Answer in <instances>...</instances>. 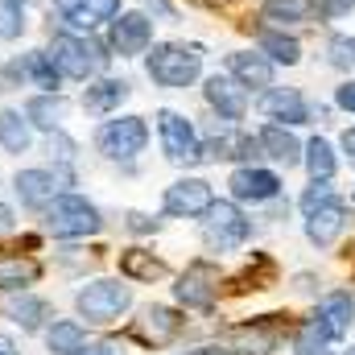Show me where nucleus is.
<instances>
[{
    "label": "nucleus",
    "instance_id": "obj_48",
    "mask_svg": "<svg viewBox=\"0 0 355 355\" xmlns=\"http://www.w3.org/2000/svg\"><path fill=\"white\" fill-rule=\"evenodd\" d=\"M347 355H355V347H352V352H347Z\"/></svg>",
    "mask_w": 355,
    "mask_h": 355
},
{
    "label": "nucleus",
    "instance_id": "obj_32",
    "mask_svg": "<svg viewBox=\"0 0 355 355\" xmlns=\"http://www.w3.org/2000/svg\"><path fill=\"white\" fill-rule=\"evenodd\" d=\"M302 162H306V170L310 178H335V149H331V141H322V137H314L306 149H302Z\"/></svg>",
    "mask_w": 355,
    "mask_h": 355
},
{
    "label": "nucleus",
    "instance_id": "obj_44",
    "mask_svg": "<svg viewBox=\"0 0 355 355\" xmlns=\"http://www.w3.org/2000/svg\"><path fill=\"white\" fill-rule=\"evenodd\" d=\"M12 227H17V211H12L8 202H0V236H4V232H12Z\"/></svg>",
    "mask_w": 355,
    "mask_h": 355
},
{
    "label": "nucleus",
    "instance_id": "obj_7",
    "mask_svg": "<svg viewBox=\"0 0 355 355\" xmlns=\"http://www.w3.org/2000/svg\"><path fill=\"white\" fill-rule=\"evenodd\" d=\"M75 186V166H29L12 174V190L21 198V207L29 211H46L54 202V194Z\"/></svg>",
    "mask_w": 355,
    "mask_h": 355
},
{
    "label": "nucleus",
    "instance_id": "obj_3",
    "mask_svg": "<svg viewBox=\"0 0 355 355\" xmlns=\"http://www.w3.org/2000/svg\"><path fill=\"white\" fill-rule=\"evenodd\" d=\"M42 223H46V232L54 240H87V236H99L103 232L99 207L91 202L87 194H79V190L54 194V202L42 211Z\"/></svg>",
    "mask_w": 355,
    "mask_h": 355
},
{
    "label": "nucleus",
    "instance_id": "obj_10",
    "mask_svg": "<svg viewBox=\"0 0 355 355\" xmlns=\"http://www.w3.org/2000/svg\"><path fill=\"white\" fill-rule=\"evenodd\" d=\"M153 46V21L149 12H116L107 21V50L112 58H137Z\"/></svg>",
    "mask_w": 355,
    "mask_h": 355
},
{
    "label": "nucleus",
    "instance_id": "obj_5",
    "mask_svg": "<svg viewBox=\"0 0 355 355\" xmlns=\"http://www.w3.org/2000/svg\"><path fill=\"white\" fill-rule=\"evenodd\" d=\"M149 145V124L145 116H120V120H103L95 128V149L99 157L107 162H120V166H132Z\"/></svg>",
    "mask_w": 355,
    "mask_h": 355
},
{
    "label": "nucleus",
    "instance_id": "obj_36",
    "mask_svg": "<svg viewBox=\"0 0 355 355\" xmlns=\"http://www.w3.org/2000/svg\"><path fill=\"white\" fill-rule=\"evenodd\" d=\"M331 198H335V186H331V178H314V182H310V186L302 190L297 207H302V211L310 215L314 207H322V202H331Z\"/></svg>",
    "mask_w": 355,
    "mask_h": 355
},
{
    "label": "nucleus",
    "instance_id": "obj_16",
    "mask_svg": "<svg viewBox=\"0 0 355 355\" xmlns=\"http://www.w3.org/2000/svg\"><path fill=\"white\" fill-rule=\"evenodd\" d=\"M202 99H207V107L219 112V120H227V124H236V120L248 116V91L240 87L232 75H211V79L202 83Z\"/></svg>",
    "mask_w": 355,
    "mask_h": 355
},
{
    "label": "nucleus",
    "instance_id": "obj_14",
    "mask_svg": "<svg viewBox=\"0 0 355 355\" xmlns=\"http://www.w3.org/2000/svg\"><path fill=\"white\" fill-rule=\"evenodd\" d=\"M182 331H186V318L178 310H170V306H149L132 322V339L145 343V347H166V343H174Z\"/></svg>",
    "mask_w": 355,
    "mask_h": 355
},
{
    "label": "nucleus",
    "instance_id": "obj_12",
    "mask_svg": "<svg viewBox=\"0 0 355 355\" xmlns=\"http://www.w3.org/2000/svg\"><path fill=\"white\" fill-rule=\"evenodd\" d=\"M257 157L261 141L252 132H240L236 124H223L211 137H202V162H257Z\"/></svg>",
    "mask_w": 355,
    "mask_h": 355
},
{
    "label": "nucleus",
    "instance_id": "obj_15",
    "mask_svg": "<svg viewBox=\"0 0 355 355\" xmlns=\"http://www.w3.org/2000/svg\"><path fill=\"white\" fill-rule=\"evenodd\" d=\"M257 107H261V116L272 120V124H306L314 116L310 103H306V95L297 87H265L261 99H257Z\"/></svg>",
    "mask_w": 355,
    "mask_h": 355
},
{
    "label": "nucleus",
    "instance_id": "obj_38",
    "mask_svg": "<svg viewBox=\"0 0 355 355\" xmlns=\"http://www.w3.org/2000/svg\"><path fill=\"white\" fill-rule=\"evenodd\" d=\"M21 83H25V71H21V54H17L0 67V91H17Z\"/></svg>",
    "mask_w": 355,
    "mask_h": 355
},
{
    "label": "nucleus",
    "instance_id": "obj_8",
    "mask_svg": "<svg viewBox=\"0 0 355 355\" xmlns=\"http://www.w3.org/2000/svg\"><path fill=\"white\" fill-rule=\"evenodd\" d=\"M157 137H162L166 162H174V166H194V162H202V137H198V128H194L190 116H182L174 107H162V112H157Z\"/></svg>",
    "mask_w": 355,
    "mask_h": 355
},
{
    "label": "nucleus",
    "instance_id": "obj_19",
    "mask_svg": "<svg viewBox=\"0 0 355 355\" xmlns=\"http://www.w3.org/2000/svg\"><path fill=\"white\" fill-rule=\"evenodd\" d=\"M132 95V83L128 79H91L83 95H79V103H83V112L87 116H112V112H120V103Z\"/></svg>",
    "mask_w": 355,
    "mask_h": 355
},
{
    "label": "nucleus",
    "instance_id": "obj_11",
    "mask_svg": "<svg viewBox=\"0 0 355 355\" xmlns=\"http://www.w3.org/2000/svg\"><path fill=\"white\" fill-rule=\"evenodd\" d=\"M211 202H215V190L207 178H178L162 194V211L170 219H202Z\"/></svg>",
    "mask_w": 355,
    "mask_h": 355
},
{
    "label": "nucleus",
    "instance_id": "obj_9",
    "mask_svg": "<svg viewBox=\"0 0 355 355\" xmlns=\"http://www.w3.org/2000/svg\"><path fill=\"white\" fill-rule=\"evenodd\" d=\"M174 297L178 306H186V310H215V302H219V265H211V261H194V265H186V272L178 277L174 285Z\"/></svg>",
    "mask_w": 355,
    "mask_h": 355
},
{
    "label": "nucleus",
    "instance_id": "obj_49",
    "mask_svg": "<svg viewBox=\"0 0 355 355\" xmlns=\"http://www.w3.org/2000/svg\"><path fill=\"white\" fill-rule=\"evenodd\" d=\"M322 355H327V352H322Z\"/></svg>",
    "mask_w": 355,
    "mask_h": 355
},
{
    "label": "nucleus",
    "instance_id": "obj_39",
    "mask_svg": "<svg viewBox=\"0 0 355 355\" xmlns=\"http://www.w3.org/2000/svg\"><path fill=\"white\" fill-rule=\"evenodd\" d=\"M124 227L137 232V236H149V232H157L162 223H157L153 215H145V211H128V215H124Z\"/></svg>",
    "mask_w": 355,
    "mask_h": 355
},
{
    "label": "nucleus",
    "instance_id": "obj_37",
    "mask_svg": "<svg viewBox=\"0 0 355 355\" xmlns=\"http://www.w3.org/2000/svg\"><path fill=\"white\" fill-rule=\"evenodd\" d=\"M331 54H327V62L331 67H339V71H355V37L347 33H339V37H331V46H327Z\"/></svg>",
    "mask_w": 355,
    "mask_h": 355
},
{
    "label": "nucleus",
    "instance_id": "obj_47",
    "mask_svg": "<svg viewBox=\"0 0 355 355\" xmlns=\"http://www.w3.org/2000/svg\"><path fill=\"white\" fill-rule=\"evenodd\" d=\"M71 4H79V0H54V8H58V12H67Z\"/></svg>",
    "mask_w": 355,
    "mask_h": 355
},
{
    "label": "nucleus",
    "instance_id": "obj_1",
    "mask_svg": "<svg viewBox=\"0 0 355 355\" xmlns=\"http://www.w3.org/2000/svg\"><path fill=\"white\" fill-rule=\"evenodd\" d=\"M145 75L157 87L186 91L202 75V46L198 42H162L145 50Z\"/></svg>",
    "mask_w": 355,
    "mask_h": 355
},
{
    "label": "nucleus",
    "instance_id": "obj_31",
    "mask_svg": "<svg viewBox=\"0 0 355 355\" xmlns=\"http://www.w3.org/2000/svg\"><path fill=\"white\" fill-rule=\"evenodd\" d=\"M257 46H261V54H265L272 67H293V62L302 58V46H297V37H289L285 29H261Z\"/></svg>",
    "mask_w": 355,
    "mask_h": 355
},
{
    "label": "nucleus",
    "instance_id": "obj_4",
    "mask_svg": "<svg viewBox=\"0 0 355 355\" xmlns=\"http://www.w3.org/2000/svg\"><path fill=\"white\" fill-rule=\"evenodd\" d=\"M128 306H132V289L124 281H116V277H95L75 293V310H79V318H87L91 327L120 322L128 314Z\"/></svg>",
    "mask_w": 355,
    "mask_h": 355
},
{
    "label": "nucleus",
    "instance_id": "obj_43",
    "mask_svg": "<svg viewBox=\"0 0 355 355\" xmlns=\"http://www.w3.org/2000/svg\"><path fill=\"white\" fill-rule=\"evenodd\" d=\"M182 355H240V352L227 347V343H211V347H194V352H182Z\"/></svg>",
    "mask_w": 355,
    "mask_h": 355
},
{
    "label": "nucleus",
    "instance_id": "obj_22",
    "mask_svg": "<svg viewBox=\"0 0 355 355\" xmlns=\"http://www.w3.org/2000/svg\"><path fill=\"white\" fill-rule=\"evenodd\" d=\"M227 75H232L244 91L272 87V62H268L261 50H257V54H252V50H236V54L227 58Z\"/></svg>",
    "mask_w": 355,
    "mask_h": 355
},
{
    "label": "nucleus",
    "instance_id": "obj_17",
    "mask_svg": "<svg viewBox=\"0 0 355 355\" xmlns=\"http://www.w3.org/2000/svg\"><path fill=\"white\" fill-rule=\"evenodd\" d=\"M343 227H347V202H343L339 194L306 215V240H310L314 248H331V244L343 236Z\"/></svg>",
    "mask_w": 355,
    "mask_h": 355
},
{
    "label": "nucleus",
    "instance_id": "obj_2",
    "mask_svg": "<svg viewBox=\"0 0 355 355\" xmlns=\"http://www.w3.org/2000/svg\"><path fill=\"white\" fill-rule=\"evenodd\" d=\"M50 58H54V67H58L62 79H71V83H91V79L107 67L112 50H107V42H99L95 33H58V37L50 42Z\"/></svg>",
    "mask_w": 355,
    "mask_h": 355
},
{
    "label": "nucleus",
    "instance_id": "obj_40",
    "mask_svg": "<svg viewBox=\"0 0 355 355\" xmlns=\"http://www.w3.org/2000/svg\"><path fill=\"white\" fill-rule=\"evenodd\" d=\"M335 103H339L343 112H352V116H355V79H343V83L335 87Z\"/></svg>",
    "mask_w": 355,
    "mask_h": 355
},
{
    "label": "nucleus",
    "instance_id": "obj_28",
    "mask_svg": "<svg viewBox=\"0 0 355 355\" xmlns=\"http://www.w3.org/2000/svg\"><path fill=\"white\" fill-rule=\"evenodd\" d=\"M33 145V124L25 120L21 107H0V149L4 153H29Z\"/></svg>",
    "mask_w": 355,
    "mask_h": 355
},
{
    "label": "nucleus",
    "instance_id": "obj_21",
    "mask_svg": "<svg viewBox=\"0 0 355 355\" xmlns=\"http://www.w3.org/2000/svg\"><path fill=\"white\" fill-rule=\"evenodd\" d=\"M116 12H120V0H79V4H71L67 12H58V17H62L67 33H95V29L107 25Z\"/></svg>",
    "mask_w": 355,
    "mask_h": 355
},
{
    "label": "nucleus",
    "instance_id": "obj_26",
    "mask_svg": "<svg viewBox=\"0 0 355 355\" xmlns=\"http://www.w3.org/2000/svg\"><path fill=\"white\" fill-rule=\"evenodd\" d=\"M314 17H322V4H318V0H265V4H261V21L277 25V29H285V25H306V21H314Z\"/></svg>",
    "mask_w": 355,
    "mask_h": 355
},
{
    "label": "nucleus",
    "instance_id": "obj_30",
    "mask_svg": "<svg viewBox=\"0 0 355 355\" xmlns=\"http://www.w3.org/2000/svg\"><path fill=\"white\" fill-rule=\"evenodd\" d=\"M166 272H170L166 261H157L145 248H124L120 252V277H128V281H162Z\"/></svg>",
    "mask_w": 355,
    "mask_h": 355
},
{
    "label": "nucleus",
    "instance_id": "obj_41",
    "mask_svg": "<svg viewBox=\"0 0 355 355\" xmlns=\"http://www.w3.org/2000/svg\"><path fill=\"white\" fill-rule=\"evenodd\" d=\"M79 355H124V347H120V343H112V339H99V343H87Z\"/></svg>",
    "mask_w": 355,
    "mask_h": 355
},
{
    "label": "nucleus",
    "instance_id": "obj_46",
    "mask_svg": "<svg viewBox=\"0 0 355 355\" xmlns=\"http://www.w3.org/2000/svg\"><path fill=\"white\" fill-rule=\"evenodd\" d=\"M343 153H347V157H355V128H347V132H343Z\"/></svg>",
    "mask_w": 355,
    "mask_h": 355
},
{
    "label": "nucleus",
    "instance_id": "obj_23",
    "mask_svg": "<svg viewBox=\"0 0 355 355\" xmlns=\"http://www.w3.org/2000/svg\"><path fill=\"white\" fill-rule=\"evenodd\" d=\"M42 281V261L29 252H0V293H17Z\"/></svg>",
    "mask_w": 355,
    "mask_h": 355
},
{
    "label": "nucleus",
    "instance_id": "obj_25",
    "mask_svg": "<svg viewBox=\"0 0 355 355\" xmlns=\"http://www.w3.org/2000/svg\"><path fill=\"white\" fill-rule=\"evenodd\" d=\"M42 335H46V352L50 355H79L91 343L87 327L79 318H50V327Z\"/></svg>",
    "mask_w": 355,
    "mask_h": 355
},
{
    "label": "nucleus",
    "instance_id": "obj_29",
    "mask_svg": "<svg viewBox=\"0 0 355 355\" xmlns=\"http://www.w3.org/2000/svg\"><path fill=\"white\" fill-rule=\"evenodd\" d=\"M21 71H25V83L37 87V91H58L67 83V79L58 75L50 50H29V54H21Z\"/></svg>",
    "mask_w": 355,
    "mask_h": 355
},
{
    "label": "nucleus",
    "instance_id": "obj_13",
    "mask_svg": "<svg viewBox=\"0 0 355 355\" xmlns=\"http://www.w3.org/2000/svg\"><path fill=\"white\" fill-rule=\"evenodd\" d=\"M232 198L236 202H252V207H261V202H277L281 198V178L265 170V166H252V162H244L240 170H232Z\"/></svg>",
    "mask_w": 355,
    "mask_h": 355
},
{
    "label": "nucleus",
    "instance_id": "obj_27",
    "mask_svg": "<svg viewBox=\"0 0 355 355\" xmlns=\"http://www.w3.org/2000/svg\"><path fill=\"white\" fill-rule=\"evenodd\" d=\"M25 120L33 124V128H42V132H54V128H62V116H67V99L58 95V91H37V95H29L25 99Z\"/></svg>",
    "mask_w": 355,
    "mask_h": 355
},
{
    "label": "nucleus",
    "instance_id": "obj_20",
    "mask_svg": "<svg viewBox=\"0 0 355 355\" xmlns=\"http://www.w3.org/2000/svg\"><path fill=\"white\" fill-rule=\"evenodd\" d=\"M322 327H327V335H331V343H339L347 331H352L355 322V297L347 289H331L322 302H318V314H314Z\"/></svg>",
    "mask_w": 355,
    "mask_h": 355
},
{
    "label": "nucleus",
    "instance_id": "obj_33",
    "mask_svg": "<svg viewBox=\"0 0 355 355\" xmlns=\"http://www.w3.org/2000/svg\"><path fill=\"white\" fill-rule=\"evenodd\" d=\"M327 343H331L327 327H322L318 318H302L297 339H293V352H297V355H322V347H327Z\"/></svg>",
    "mask_w": 355,
    "mask_h": 355
},
{
    "label": "nucleus",
    "instance_id": "obj_34",
    "mask_svg": "<svg viewBox=\"0 0 355 355\" xmlns=\"http://www.w3.org/2000/svg\"><path fill=\"white\" fill-rule=\"evenodd\" d=\"M25 33V0H0V37L12 42Z\"/></svg>",
    "mask_w": 355,
    "mask_h": 355
},
{
    "label": "nucleus",
    "instance_id": "obj_18",
    "mask_svg": "<svg viewBox=\"0 0 355 355\" xmlns=\"http://www.w3.org/2000/svg\"><path fill=\"white\" fill-rule=\"evenodd\" d=\"M4 314H8L25 335H37V331H46V327H50L54 306H50L46 297L29 293V289H17V297H8V302H4Z\"/></svg>",
    "mask_w": 355,
    "mask_h": 355
},
{
    "label": "nucleus",
    "instance_id": "obj_6",
    "mask_svg": "<svg viewBox=\"0 0 355 355\" xmlns=\"http://www.w3.org/2000/svg\"><path fill=\"white\" fill-rule=\"evenodd\" d=\"M248 240H252V219H248L236 202L215 198V202L207 207V215H202V244H207L211 252H236V248H244Z\"/></svg>",
    "mask_w": 355,
    "mask_h": 355
},
{
    "label": "nucleus",
    "instance_id": "obj_42",
    "mask_svg": "<svg viewBox=\"0 0 355 355\" xmlns=\"http://www.w3.org/2000/svg\"><path fill=\"white\" fill-rule=\"evenodd\" d=\"M145 8H149V12H157L162 21H174V17H178V12H174V4H170V0H145Z\"/></svg>",
    "mask_w": 355,
    "mask_h": 355
},
{
    "label": "nucleus",
    "instance_id": "obj_24",
    "mask_svg": "<svg viewBox=\"0 0 355 355\" xmlns=\"http://www.w3.org/2000/svg\"><path fill=\"white\" fill-rule=\"evenodd\" d=\"M257 141H261V157L277 162V166H285V170L302 162V145H297L293 132H285V124H272V120H268L265 128L257 132Z\"/></svg>",
    "mask_w": 355,
    "mask_h": 355
},
{
    "label": "nucleus",
    "instance_id": "obj_35",
    "mask_svg": "<svg viewBox=\"0 0 355 355\" xmlns=\"http://www.w3.org/2000/svg\"><path fill=\"white\" fill-rule=\"evenodd\" d=\"M46 149H50V162H54V166H75V157H79V145H75V137H67L62 128H54V132H50Z\"/></svg>",
    "mask_w": 355,
    "mask_h": 355
},
{
    "label": "nucleus",
    "instance_id": "obj_45",
    "mask_svg": "<svg viewBox=\"0 0 355 355\" xmlns=\"http://www.w3.org/2000/svg\"><path fill=\"white\" fill-rule=\"evenodd\" d=\"M0 355H21L17 339H12V335H4V331H0Z\"/></svg>",
    "mask_w": 355,
    "mask_h": 355
}]
</instances>
